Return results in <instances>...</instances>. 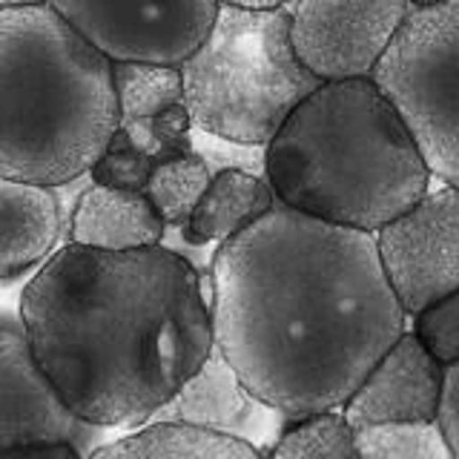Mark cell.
I'll use <instances>...</instances> for the list:
<instances>
[{"instance_id":"5bb4252c","label":"cell","mask_w":459,"mask_h":459,"mask_svg":"<svg viewBox=\"0 0 459 459\" xmlns=\"http://www.w3.org/2000/svg\"><path fill=\"white\" fill-rule=\"evenodd\" d=\"M164 219L143 190H115L92 184L69 221V241L100 250H133L161 244Z\"/></svg>"},{"instance_id":"cb8c5ba5","label":"cell","mask_w":459,"mask_h":459,"mask_svg":"<svg viewBox=\"0 0 459 459\" xmlns=\"http://www.w3.org/2000/svg\"><path fill=\"white\" fill-rule=\"evenodd\" d=\"M434 425L439 428L445 445H448L451 459H459V359L445 365Z\"/></svg>"},{"instance_id":"6da1fadb","label":"cell","mask_w":459,"mask_h":459,"mask_svg":"<svg viewBox=\"0 0 459 459\" xmlns=\"http://www.w3.org/2000/svg\"><path fill=\"white\" fill-rule=\"evenodd\" d=\"M212 344L287 420L342 408L405 330L373 233L276 201L212 258Z\"/></svg>"},{"instance_id":"e0dca14e","label":"cell","mask_w":459,"mask_h":459,"mask_svg":"<svg viewBox=\"0 0 459 459\" xmlns=\"http://www.w3.org/2000/svg\"><path fill=\"white\" fill-rule=\"evenodd\" d=\"M115 100H118V124L147 121L161 109L184 100L181 66L118 61L112 64Z\"/></svg>"},{"instance_id":"52a82bcc","label":"cell","mask_w":459,"mask_h":459,"mask_svg":"<svg viewBox=\"0 0 459 459\" xmlns=\"http://www.w3.org/2000/svg\"><path fill=\"white\" fill-rule=\"evenodd\" d=\"M112 64L181 66L207 38L219 0H47Z\"/></svg>"},{"instance_id":"4316f807","label":"cell","mask_w":459,"mask_h":459,"mask_svg":"<svg viewBox=\"0 0 459 459\" xmlns=\"http://www.w3.org/2000/svg\"><path fill=\"white\" fill-rule=\"evenodd\" d=\"M32 4H47V0H0V9H6V6H32Z\"/></svg>"},{"instance_id":"9a60e30c","label":"cell","mask_w":459,"mask_h":459,"mask_svg":"<svg viewBox=\"0 0 459 459\" xmlns=\"http://www.w3.org/2000/svg\"><path fill=\"white\" fill-rule=\"evenodd\" d=\"M276 204L270 184L253 176L247 169L227 167L219 176H212L207 190L201 193L198 204L184 227V236L190 244L224 241L236 236L238 230L250 227L255 219Z\"/></svg>"},{"instance_id":"44dd1931","label":"cell","mask_w":459,"mask_h":459,"mask_svg":"<svg viewBox=\"0 0 459 459\" xmlns=\"http://www.w3.org/2000/svg\"><path fill=\"white\" fill-rule=\"evenodd\" d=\"M155 161L129 138L124 126H115L107 147L90 167V178L98 186H115V190H143Z\"/></svg>"},{"instance_id":"9c48e42d","label":"cell","mask_w":459,"mask_h":459,"mask_svg":"<svg viewBox=\"0 0 459 459\" xmlns=\"http://www.w3.org/2000/svg\"><path fill=\"white\" fill-rule=\"evenodd\" d=\"M377 258L405 316L459 290V193L439 181L373 233Z\"/></svg>"},{"instance_id":"8fae6325","label":"cell","mask_w":459,"mask_h":459,"mask_svg":"<svg viewBox=\"0 0 459 459\" xmlns=\"http://www.w3.org/2000/svg\"><path fill=\"white\" fill-rule=\"evenodd\" d=\"M150 420L190 422L227 437H238L255 445L264 456V451L281 434L287 416L258 399L212 344L201 368L161 408H155Z\"/></svg>"},{"instance_id":"ac0fdd59","label":"cell","mask_w":459,"mask_h":459,"mask_svg":"<svg viewBox=\"0 0 459 459\" xmlns=\"http://www.w3.org/2000/svg\"><path fill=\"white\" fill-rule=\"evenodd\" d=\"M273 459H353V425L344 420L342 408L287 420L276 442L264 451Z\"/></svg>"},{"instance_id":"2e32d148","label":"cell","mask_w":459,"mask_h":459,"mask_svg":"<svg viewBox=\"0 0 459 459\" xmlns=\"http://www.w3.org/2000/svg\"><path fill=\"white\" fill-rule=\"evenodd\" d=\"M98 459H258L262 451L238 437L190 422L150 420L147 428L92 448Z\"/></svg>"},{"instance_id":"ffe728a7","label":"cell","mask_w":459,"mask_h":459,"mask_svg":"<svg viewBox=\"0 0 459 459\" xmlns=\"http://www.w3.org/2000/svg\"><path fill=\"white\" fill-rule=\"evenodd\" d=\"M359 459H451L434 422H370L353 428Z\"/></svg>"},{"instance_id":"7402d4cb","label":"cell","mask_w":459,"mask_h":459,"mask_svg":"<svg viewBox=\"0 0 459 459\" xmlns=\"http://www.w3.org/2000/svg\"><path fill=\"white\" fill-rule=\"evenodd\" d=\"M118 126L126 129L129 138H133L155 164L193 152V141H190L193 121H190V112L184 107V100L161 109L147 121H129V124H118Z\"/></svg>"},{"instance_id":"d6986e66","label":"cell","mask_w":459,"mask_h":459,"mask_svg":"<svg viewBox=\"0 0 459 459\" xmlns=\"http://www.w3.org/2000/svg\"><path fill=\"white\" fill-rule=\"evenodd\" d=\"M210 178H212V172L204 158L195 152H186V155L155 164L143 193L152 201V207L164 219V224H176L184 230L201 193L207 190Z\"/></svg>"},{"instance_id":"7a4b0ae2","label":"cell","mask_w":459,"mask_h":459,"mask_svg":"<svg viewBox=\"0 0 459 459\" xmlns=\"http://www.w3.org/2000/svg\"><path fill=\"white\" fill-rule=\"evenodd\" d=\"M21 325L69 411L98 428L147 422L212 351L198 270L161 244L69 241L26 284Z\"/></svg>"},{"instance_id":"277c9868","label":"cell","mask_w":459,"mask_h":459,"mask_svg":"<svg viewBox=\"0 0 459 459\" xmlns=\"http://www.w3.org/2000/svg\"><path fill=\"white\" fill-rule=\"evenodd\" d=\"M118 126L112 61L49 4L0 9V176L61 186Z\"/></svg>"},{"instance_id":"30bf717a","label":"cell","mask_w":459,"mask_h":459,"mask_svg":"<svg viewBox=\"0 0 459 459\" xmlns=\"http://www.w3.org/2000/svg\"><path fill=\"white\" fill-rule=\"evenodd\" d=\"M405 0H290L293 52L319 81L368 78L408 14Z\"/></svg>"},{"instance_id":"5b68a950","label":"cell","mask_w":459,"mask_h":459,"mask_svg":"<svg viewBox=\"0 0 459 459\" xmlns=\"http://www.w3.org/2000/svg\"><path fill=\"white\" fill-rule=\"evenodd\" d=\"M193 126L244 147H264L290 109L322 81L301 66L279 9L219 4L198 49L181 64Z\"/></svg>"},{"instance_id":"ba28073f","label":"cell","mask_w":459,"mask_h":459,"mask_svg":"<svg viewBox=\"0 0 459 459\" xmlns=\"http://www.w3.org/2000/svg\"><path fill=\"white\" fill-rule=\"evenodd\" d=\"M100 430L57 394L21 322L0 319V456H90Z\"/></svg>"},{"instance_id":"3957f363","label":"cell","mask_w":459,"mask_h":459,"mask_svg":"<svg viewBox=\"0 0 459 459\" xmlns=\"http://www.w3.org/2000/svg\"><path fill=\"white\" fill-rule=\"evenodd\" d=\"M273 195L327 224L377 233L434 176L370 78L322 81L264 143Z\"/></svg>"},{"instance_id":"d4e9b609","label":"cell","mask_w":459,"mask_h":459,"mask_svg":"<svg viewBox=\"0 0 459 459\" xmlns=\"http://www.w3.org/2000/svg\"><path fill=\"white\" fill-rule=\"evenodd\" d=\"M219 4L244 6V9H279V6H287V4H290V0H219Z\"/></svg>"},{"instance_id":"7c38bea8","label":"cell","mask_w":459,"mask_h":459,"mask_svg":"<svg viewBox=\"0 0 459 459\" xmlns=\"http://www.w3.org/2000/svg\"><path fill=\"white\" fill-rule=\"evenodd\" d=\"M445 365L430 356L408 330L387 348L342 413L353 428L370 422H434Z\"/></svg>"},{"instance_id":"4fadbf2b","label":"cell","mask_w":459,"mask_h":459,"mask_svg":"<svg viewBox=\"0 0 459 459\" xmlns=\"http://www.w3.org/2000/svg\"><path fill=\"white\" fill-rule=\"evenodd\" d=\"M61 201L52 186L0 176V284L18 281L55 250Z\"/></svg>"},{"instance_id":"603a6c76","label":"cell","mask_w":459,"mask_h":459,"mask_svg":"<svg viewBox=\"0 0 459 459\" xmlns=\"http://www.w3.org/2000/svg\"><path fill=\"white\" fill-rule=\"evenodd\" d=\"M413 336L442 365L459 359V290L413 313Z\"/></svg>"},{"instance_id":"484cf974","label":"cell","mask_w":459,"mask_h":459,"mask_svg":"<svg viewBox=\"0 0 459 459\" xmlns=\"http://www.w3.org/2000/svg\"><path fill=\"white\" fill-rule=\"evenodd\" d=\"M405 4H408L411 9H428V6H439V4H445V0H405Z\"/></svg>"},{"instance_id":"8992f818","label":"cell","mask_w":459,"mask_h":459,"mask_svg":"<svg viewBox=\"0 0 459 459\" xmlns=\"http://www.w3.org/2000/svg\"><path fill=\"white\" fill-rule=\"evenodd\" d=\"M370 83L411 133L428 172L459 184V0L408 9Z\"/></svg>"}]
</instances>
